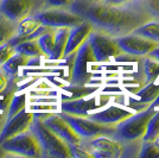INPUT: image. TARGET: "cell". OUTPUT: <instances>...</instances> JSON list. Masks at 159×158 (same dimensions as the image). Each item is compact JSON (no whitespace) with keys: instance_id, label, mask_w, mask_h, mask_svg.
<instances>
[{"instance_id":"obj_15","label":"cell","mask_w":159,"mask_h":158,"mask_svg":"<svg viewBox=\"0 0 159 158\" xmlns=\"http://www.w3.org/2000/svg\"><path fill=\"white\" fill-rule=\"evenodd\" d=\"M131 114H132V112L127 111L125 108H121L118 106H111V107H108L106 109H102L100 112L90 113L88 115V118H90L96 123L103 124V125L115 126L116 124H119L120 121H122L124 119L129 117Z\"/></svg>"},{"instance_id":"obj_30","label":"cell","mask_w":159,"mask_h":158,"mask_svg":"<svg viewBox=\"0 0 159 158\" xmlns=\"http://www.w3.org/2000/svg\"><path fill=\"white\" fill-rule=\"evenodd\" d=\"M14 53H16V46L10 40L4 43V44H1L0 45V66L2 63H5Z\"/></svg>"},{"instance_id":"obj_35","label":"cell","mask_w":159,"mask_h":158,"mask_svg":"<svg viewBox=\"0 0 159 158\" xmlns=\"http://www.w3.org/2000/svg\"><path fill=\"white\" fill-rule=\"evenodd\" d=\"M0 121H5V115L0 113Z\"/></svg>"},{"instance_id":"obj_27","label":"cell","mask_w":159,"mask_h":158,"mask_svg":"<svg viewBox=\"0 0 159 158\" xmlns=\"http://www.w3.org/2000/svg\"><path fill=\"white\" fill-rule=\"evenodd\" d=\"M14 82H16V80H11L6 88L0 92V113L4 114V115L6 114L10 102H11V100L16 94V91H17L16 86L13 85Z\"/></svg>"},{"instance_id":"obj_24","label":"cell","mask_w":159,"mask_h":158,"mask_svg":"<svg viewBox=\"0 0 159 158\" xmlns=\"http://www.w3.org/2000/svg\"><path fill=\"white\" fill-rule=\"evenodd\" d=\"M16 51L20 53L23 55L27 56L29 58H33V57H43L44 55L40 50L39 45L37 43V40H24L19 44L16 45Z\"/></svg>"},{"instance_id":"obj_7","label":"cell","mask_w":159,"mask_h":158,"mask_svg":"<svg viewBox=\"0 0 159 158\" xmlns=\"http://www.w3.org/2000/svg\"><path fill=\"white\" fill-rule=\"evenodd\" d=\"M34 16L42 25L50 29H70L83 21L80 16L71 12L69 8L61 7H44Z\"/></svg>"},{"instance_id":"obj_26","label":"cell","mask_w":159,"mask_h":158,"mask_svg":"<svg viewBox=\"0 0 159 158\" xmlns=\"http://www.w3.org/2000/svg\"><path fill=\"white\" fill-rule=\"evenodd\" d=\"M26 107V94L25 93H20V94H14L10 106L7 108V112L5 114V120L12 118L16 114H18L20 111H23Z\"/></svg>"},{"instance_id":"obj_13","label":"cell","mask_w":159,"mask_h":158,"mask_svg":"<svg viewBox=\"0 0 159 158\" xmlns=\"http://www.w3.org/2000/svg\"><path fill=\"white\" fill-rule=\"evenodd\" d=\"M33 117H34V113L27 112L24 108L23 111H20L14 117L5 120L1 130H0V144L6 139L14 137L21 132L30 130Z\"/></svg>"},{"instance_id":"obj_17","label":"cell","mask_w":159,"mask_h":158,"mask_svg":"<svg viewBox=\"0 0 159 158\" xmlns=\"http://www.w3.org/2000/svg\"><path fill=\"white\" fill-rule=\"evenodd\" d=\"M140 59V80L143 86L154 82L159 76V61L150 55H146Z\"/></svg>"},{"instance_id":"obj_16","label":"cell","mask_w":159,"mask_h":158,"mask_svg":"<svg viewBox=\"0 0 159 158\" xmlns=\"http://www.w3.org/2000/svg\"><path fill=\"white\" fill-rule=\"evenodd\" d=\"M96 99H84L82 96L76 98L73 100H66L61 104V109L63 113L79 115V117H88L90 114V111L98 108Z\"/></svg>"},{"instance_id":"obj_1","label":"cell","mask_w":159,"mask_h":158,"mask_svg":"<svg viewBox=\"0 0 159 158\" xmlns=\"http://www.w3.org/2000/svg\"><path fill=\"white\" fill-rule=\"evenodd\" d=\"M69 10L88 21L94 31L115 38L132 33L137 27L151 20L138 0L126 6H114L102 0H73Z\"/></svg>"},{"instance_id":"obj_36","label":"cell","mask_w":159,"mask_h":158,"mask_svg":"<svg viewBox=\"0 0 159 158\" xmlns=\"http://www.w3.org/2000/svg\"><path fill=\"white\" fill-rule=\"evenodd\" d=\"M156 144L158 145V147H159V137L157 138V140H156Z\"/></svg>"},{"instance_id":"obj_19","label":"cell","mask_w":159,"mask_h":158,"mask_svg":"<svg viewBox=\"0 0 159 158\" xmlns=\"http://www.w3.org/2000/svg\"><path fill=\"white\" fill-rule=\"evenodd\" d=\"M159 93V85H154L153 82L146 83L143 86V88L137 93V95L140 98V101H137V105H132V108L137 111H143L148 108L154 99L157 98Z\"/></svg>"},{"instance_id":"obj_14","label":"cell","mask_w":159,"mask_h":158,"mask_svg":"<svg viewBox=\"0 0 159 158\" xmlns=\"http://www.w3.org/2000/svg\"><path fill=\"white\" fill-rule=\"evenodd\" d=\"M92 31H93V27L86 20H83L82 23H80L75 26L70 27L68 40H66V50H64V57L75 53L80 46L88 40ZM64 57H63V59H64Z\"/></svg>"},{"instance_id":"obj_21","label":"cell","mask_w":159,"mask_h":158,"mask_svg":"<svg viewBox=\"0 0 159 158\" xmlns=\"http://www.w3.org/2000/svg\"><path fill=\"white\" fill-rule=\"evenodd\" d=\"M37 43L44 57L50 59L53 51V44H55V29H48L45 32L42 33L37 38Z\"/></svg>"},{"instance_id":"obj_4","label":"cell","mask_w":159,"mask_h":158,"mask_svg":"<svg viewBox=\"0 0 159 158\" xmlns=\"http://www.w3.org/2000/svg\"><path fill=\"white\" fill-rule=\"evenodd\" d=\"M0 149L6 152L8 156L34 158L43 157L39 142L31 130L21 132L14 137L4 140L0 144Z\"/></svg>"},{"instance_id":"obj_29","label":"cell","mask_w":159,"mask_h":158,"mask_svg":"<svg viewBox=\"0 0 159 158\" xmlns=\"http://www.w3.org/2000/svg\"><path fill=\"white\" fill-rule=\"evenodd\" d=\"M138 157L140 158H159V147L156 142L141 143V147Z\"/></svg>"},{"instance_id":"obj_37","label":"cell","mask_w":159,"mask_h":158,"mask_svg":"<svg viewBox=\"0 0 159 158\" xmlns=\"http://www.w3.org/2000/svg\"><path fill=\"white\" fill-rule=\"evenodd\" d=\"M2 124H4V121H0V130H1V127H2Z\"/></svg>"},{"instance_id":"obj_10","label":"cell","mask_w":159,"mask_h":158,"mask_svg":"<svg viewBox=\"0 0 159 158\" xmlns=\"http://www.w3.org/2000/svg\"><path fill=\"white\" fill-rule=\"evenodd\" d=\"M82 145L95 158H119L122 156V144L111 136H99L81 142Z\"/></svg>"},{"instance_id":"obj_5","label":"cell","mask_w":159,"mask_h":158,"mask_svg":"<svg viewBox=\"0 0 159 158\" xmlns=\"http://www.w3.org/2000/svg\"><path fill=\"white\" fill-rule=\"evenodd\" d=\"M90 62H96L89 45L88 40H86L79 49L74 53L73 66L70 70V83L71 86L83 87L90 82L92 74L88 72V64Z\"/></svg>"},{"instance_id":"obj_28","label":"cell","mask_w":159,"mask_h":158,"mask_svg":"<svg viewBox=\"0 0 159 158\" xmlns=\"http://www.w3.org/2000/svg\"><path fill=\"white\" fill-rule=\"evenodd\" d=\"M138 4L151 20L159 21V0H138Z\"/></svg>"},{"instance_id":"obj_34","label":"cell","mask_w":159,"mask_h":158,"mask_svg":"<svg viewBox=\"0 0 159 158\" xmlns=\"http://www.w3.org/2000/svg\"><path fill=\"white\" fill-rule=\"evenodd\" d=\"M151 107H153V108H158L159 107V93H158V95H157V98L154 99V101L151 104Z\"/></svg>"},{"instance_id":"obj_3","label":"cell","mask_w":159,"mask_h":158,"mask_svg":"<svg viewBox=\"0 0 159 158\" xmlns=\"http://www.w3.org/2000/svg\"><path fill=\"white\" fill-rule=\"evenodd\" d=\"M30 130L37 137L44 158H70V146L43 124L40 117L34 113Z\"/></svg>"},{"instance_id":"obj_31","label":"cell","mask_w":159,"mask_h":158,"mask_svg":"<svg viewBox=\"0 0 159 158\" xmlns=\"http://www.w3.org/2000/svg\"><path fill=\"white\" fill-rule=\"evenodd\" d=\"M73 0H45L44 7H61V8H69Z\"/></svg>"},{"instance_id":"obj_22","label":"cell","mask_w":159,"mask_h":158,"mask_svg":"<svg viewBox=\"0 0 159 158\" xmlns=\"http://www.w3.org/2000/svg\"><path fill=\"white\" fill-rule=\"evenodd\" d=\"M133 33L140 35V36L145 37L147 40L159 43V21L150 20L145 24L140 25L139 27H137L133 31Z\"/></svg>"},{"instance_id":"obj_12","label":"cell","mask_w":159,"mask_h":158,"mask_svg":"<svg viewBox=\"0 0 159 158\" xmlns=\"http://www.w3.org/2000/svg\"><path fill=\"white\" fill-rule=\"evenodd\" d=\"M43 121V124L47 126L50 131H52L56 136H58L62 140H64L69 146L80 144L82 139L79 134L73 130V127L69 125V123L64 120L57 114H38Z\"/></svg>"},{"instance_id":"obj_2","label":"cell","mask_w":159,"mask_h":158,"mask_svg":"<svg viewBox=\"0 0 159 158\" xmlns=\"http://www.w3.org/2000/svg\"><path fill=\"white\" fill-rule=\"evenodd\" d=\"M154 112H156V108L150 106L146 109L132 113L129 117H127L126 119H124L122 121L115 125L114 132L111 137L119 140L121 144L140 142V140L143 142L147 123Z\"/></svg>"},{"instance_id":"obj_9","label":"cell","mask_w":159,"mask_h":158,"mask_svg":"<svg viewBox=\"0 0 159 158\" xmlns=\"http://www.w3.org/2000/svg\"><path fill=\"white\" fill-rule=\"evenodd\" d=\"M87 40L92 48L96 62H100V63L107 62L122 53L121 49L116 43L115 37L93 30Z\"/></svg>"},{"instance_id":"obj_23","label":"cell","mask_w":159,"mask_h":158,"mask_svg":"<svg viewBox=\"0 0 159 158\" xmlns=\"http://www.w3.org/2000/svg\"><path fill=\"white\" fill-rule=\"evenodd\" d=\"M17 32V23L0 13V45L6 43Z\"/></svg>"},{"instance_id":"obj_20","label":"cell","mask_w":159,"mask_h":158,"mask_svg":"<svg viewBox=\"0 0 159 158\" xmlns=\"http://www.w3.org/2000/svg\"><path fill=\"white\" fill-rule=\"evenodd\" d=\"M69 35V29L61 27L55 29V44H53V51L50 59L51 61H60L64 57V50H66V40Z\"/></svg>"},{"instance_id":"obj_18","label":"cell","mask_w":159,"mask_h":158,"mask_svg":"<svg viewBox=\"0 0 159 158\" xmlns=\"http://www.w3.org/2000/svg\"><path fill=\"white\" fill-rule=\"evenodd\" d=\"M29 61H30V58L27 56L16 51L5 63H2L0 66V69L2 70V72L6 75L8 79L17 80L19 70L23 67L29 66Z\"/></svg>"},{"instance_id":"obj_32","label":"cell","mask_w":159,"mask_h":158,"mask_svg":"<svg viewBox=\"0 0 159 158\" xmlns=\"http://www.w3.org/2000/svg\"><path fill=\"white\" fill-rule=\"evenodd\" d=\"M106 4L109 5H114V6H126V5H131L133 2H135L137 0H102Z\"/></svg>"},{"instance_id":"obj_6","label":"cell","mask_w":159,"mask_h":158,"mask_svg":"<svg viewBox=\"0 0 159 158\" xmlns=\"http://www.w3.org/2000/svg\"><path fill=\"white\" fill-rule=\"evenodd\" d=\"M60 115L69 123L73 130L79 134L82 140L93 139L99 136H112L115 126L103 125L92 120L88 117H79L61 112Z\"/></svg>"},{"instance_id":"obj_33","label":"cell","mask_w":159,"mask_h":158,"mask_svg":"<svg viewBox=\"0 0 159 158\" xmlns=\"http://www.w3.org/2000/svg\"><path fill=\"white\" fill-rule=\"evenodd\" d=\"M150 56H152V57H154V58H157L159 61V45L158 46H156L154 49H153L151 53H148Z\"/></svg>"},{"instance_id":"obj_25","label":"cell","mask_w":159,"mask_h":158,"mask_svg":"<svg viewBox=\"0 0 159 158\" xmlns=\"http://www.w3.org/2000/svg\"><path fill=\"white\" fill-rule=\"evenodd\" d=\"M159 137V111H156L150 118L147 126H146L145 134L143 137V142H156Z\"/></svg>"},{"instance_id":"obj_11","label":"cell","mask_w":159,"mask_h":158,"mask_svg":"<svg viewBox=\"0 0 159 158\" xmlns=\"http://www.w3.org/2000/svg\"><path fill=\"white\" fill-rule=\"evenodd\" d=\"M116 43L121 51L124 53H127L133 57H143L146 56L152 51L156 46L159 45V43L153 42L137 35V33H128V35H124L116 37Z\"/></svg>"},{"instance_id":"obj_8","label":"cell","mask_w":159,"mask_h":158,"mask_svg":"<svg viewBox=\"0 0 159 158\" xmlns=\"http://www.w3.org/2000/svg\"><path fill=\"white\" fill-rule=\"evenodd\" d=\"M45 6V0H0V13L14 23L34 16Z\"/></svg>"}]
</instances>
